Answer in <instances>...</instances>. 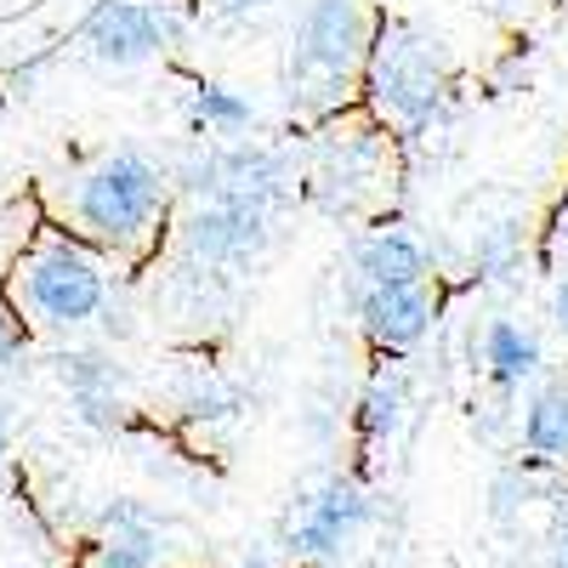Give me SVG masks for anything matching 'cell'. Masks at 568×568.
Returning <instances> with one entry per match:
<instances>
[{"mask_svg":"<svg viewBox=\"0 0 568 568\" xmlns=\"http://www.w3.org/2000/svg\"><path fill=\"white\" fill-rule=\"evenodd\" d=\"M240 568H278V562H273V557H267V551H251V557H245V562H240Z\"/></svg>","mask_w":568,"mask_h":568,"instance_id":"cell-23","label":"cell"},{"mask_svg":"<svg viewBox=\"0 0 568 568\" xmlns=\"http://www.w3.org/2000/svg\"><path fill=\"white\" fill-rule=\"evenodd\" d=\"M267 240H273V205L256 200H205V211L182 222V251L205 267L256 262Z\"/></svg>","mask_w":568,"mask_h":568,"instance_id":"cell-6","label":"cell"},{"mask_svg":"<svg viewBox=\"0 0 568 568\" xmlns=\"http://www.w3.org/2000/svg\"><path fill=\"white\" fill-rule=\"evenodd\" d=\"M187 194L205 200H256V205H278L284 187H291V165H284L278 149H262V142H222V149L200 154L182 171Z\"/></svg>","mask_w":568,"mask_h":568,"instance_id":"cell-5","label":"cell"},{"mask_svg":"<svg viewBox=\"0 0 568 568\" xmlns=\"http://www.w3.org/2000/svg\"><path fill=\"white\" fill-rule=\"evenodd\" d=\"M524 449L540 460H568V387H540L524 409Z\"/></svg>","mask_w":568,"mask_h":568,"instance_id":"cell-14","label":"cell"},{"mask_svg":"<svg viewBox=\"0 0 568 568\" xmlns=\"http://www.w3.org/2000/svg\"><path fill=\"white\" fill-rule=\"evenodd\" d=\"M7 449H12V426H7V409H0V460H7Z\"/></svg>","mask_w":568,"mask_h":568,"instance_id":"cell-21","label":"cell"},{"mask_svg":"<svg viewBox=\"0 0 568 568\" xmlns=\"http://www.w3.org/2000/svg\"><path fill=\"white\" fill-rule=\"evenodd\" d=\"M160 524L142 506L120 500L103 511V535L91 551V568H160Z\"/></svg>","mask_w":568,"mask_h":568,"instance_id":"cell-11","label":"cell"},{"mask_svg":"<svg viewBox=\"0 0 568 568\" xmlns=\"http://www.w3.org/2000/svg\"><path fill=\"white\" fill-rule=\"evenodd\" d=\"M18 353H23V324H18L7 307H0V369H7Z\"/></svg>","mask_w":568,"mask_h":568,"instance_id":"cell-18","label":"cell"},{"mask_svg":"<svg viewBox=\"0 0 568 568\" xmlns=\"http://www.w3.org/2000/svg\"><path fill=\"white\" fill-rule=\"evenodd\" d=\"M404 426V382H369L358 398V433L364 438H393Z\"/></svg>","mask_w":568,"mask_h":568,"instance_id":"cell-16","label":"cell"},{"mask_svg":"<svg viewBox=\"0 0 568 568\" xmlns=\"http://www.w3.org/2000/svg\"><path fill=\"white\" fill-rule=\"evenodd\" d=\"M216 7H222V12H233V18H240V12H256V7H267V0H216Z\"/></svg>","mask_w":568,"mask_h":568,"instance_id":"cell-20","label":"cell"},{"mask_svg":"<svg viewBox=\"0 0 568 568\" xmlns=\"http://www.w3.org/2000/svg\"><path fill=\"white\" fill-rule=\"evenodd\" d=\"M171 45V18L149 0H103L80 29V52L103 69H136Z\"/></svg>","mask_w":568,"mask_h":568,"instance_id":"cell-8","label":"cell"},{"mask_svg":"<svg viewBox=\"0 0 568 568\" xmlns=\"http://www.w3.org/2000/svg\"><path fill=\"white\" fill-rule=\"evenodd\" d=\"M484 369L500 393H517L524 382H535L540 364H546V347H540V329L517 324V318H489L484 324Z\"/></svg>","mask_w":568,"mask_h":568,"instance_id":"cell-12","label":"cell"},{"mask_svg":"<svg viewBox=\"0 0 568 568\" xmlns=\"http://www.w3.org/2000/svg\"><path fill=\"white\" fill-rule=\"evenodd\" d=\"M369 80H375V98H382L404 125H426L444 109V91H449V52L438 40H426L415 29H393L369 58Z\"/></svg>","mask_w":568,"mask_h":568,"instance_id":"cell-3","label":"cell"},{"mask_svg":"<svg viewBox=\"0 0 568 568\" xmlns=\"http://www.w3.org/2000/svg\"><path fill=\"white\" fill-rule=\"evenodd\" d=\"M58 375H63V387H69V404L85 426H98V433H114L120 426V393H125V369L98 353V347H80V353H63L58 358Z\"/></svg>","mask_w":568,"mask_h":568,"instance_id":"cell-10","label":"cell"},{"mask_svg":"<svg viewBox=\"0 0 568 568\" xmlns=\"http://www.w3.org/2000/svg\"><path fill=\"white\" fill-rule=\"evenodd\" d=\"M551 324H557V336L568 342V273L557 278V291H551Z\"/></svg>","mask_w":568,"mask_h":568,"instance_id":"cell-19","label":"cell"},{"mask_svg":"<svg viewBox=\"0 0 568 568\" xmlns=\"http://www.w3.org/2000/svg\"><path fill=\"white\" fill-rule=\"evenodd\" d=\"M353 273L364 291H382V284H426V251L398 227L364 233L353 245Z\"/></svg>","mask_w":568,"mask_h":568,"instance_id":"cell-13","label":"cell"},{"mask_svg":"<svg viewBox=\"0 0 568 568\" xmlns=\"http://www.w3.org/2000/svg\"><path fill=\"white\" fill-rule=\"evenodd\" d=\"M194 125H205L211 136H240L256 125V103L240 98V91H227V85H200L194 91Z\"/></svg>","mask_w":568,"mask_h":568,"instance_id":"cell-15","label":"cell"},{"mask_svg":"<svg viewBox=\"0 0 568 568\" xmlns=\"http://www.w3.org/2000/svg\"><path fill=\"white\" fill-rule=\"evenodd\" d=\"M358 318H364V336L387 353L415 347L438 318V302L426 284H382V291H364L358 296Z\"/></svg>","mask_w":568,"mask_h":568,"instance_id":"cell-9","label":"cell"},{"mask_svg":"<svg viewBox=\"0 0 568 568\" xmlns=\"http://www.w3.org/2000/svg\"><path fill=\"white\" fill-rule=\"evenodd\" d=\"M18 302L34 313V324H52V329H80L109 307V278L103 267L91 262L80 245L52 240L40 245L23 273H18Z\"/></svg>","mask_w":568,"mask_h":568,"instance_id":"cell-2","label":"cell"},{"mask_svg":"<svg viewBox=\"0 0 568 568\" xmlns=\"http://www.w3.org/2000/svg\"><path fill=\"white\" fill-rule=\"evenodd\" d=\"M369 45V23L358 0H313L296 23V45H291V91H313V85H342Z\"/></svg>","mask_w":568,"mask_h":568,"instance_id":"cell-4","label":"cell"},{"mask_svg":"<svg viewBox=\"0 0 568 568\" xmlns=\"http://www.w3.org/2000/svg\"><path fill=\"white\" fill-rule=\"evenodd\" d=\"M369 517H375V506L353 478H324L291 517V557H302V562L342 557L369 529Z\"/></svg>","mask_w":568,"mask_h":568,"instance_id":"cell-7","label":"cell"},{"mask_svg":"<svg viewBox=\"0 0 568 568\" xmlns=\"http://www.w3.org/2000/svg\"><path fill=\"white\" fill-rule=\"evenodd\" d=\"M517 256H524V233H517L511 222L478 233V267H484L489 278H506V273L517 267Z\"/></svg>","mask_w":568,"mask_h":568,"instance_id":"cell-17","label":"cell"},{"mask_svg":"<svg viewBox=\"0 0 568 568\" xmlns=\"http://www.w3.org/2000/svg\"><path fill=\"white\" fill-rule=\"evenodd\" d=\"M74 222L91 233L98 245L131 251L154 233L165 211V171L142 154V149H114L74 182Z\"/></svg>","mask_w":568,"mask_h":568,"instance_id":"cell-1","label":"cell"},{"mask_svg":"<svg viewBox=\"0 0 568 568\" xmlns=\"http://www.w3.org/2000/svg\"><path fill=\"white\" fill-rule=\"evenodd\" d=\"M551 562H557V568H568V529L557 535V551H551Z\"/></svg>","mask_w":568,"mask_h":568,"instance_id":"cell-22","label":"cell"}]
</instances>
